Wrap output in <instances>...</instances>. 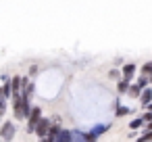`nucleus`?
<instances>
[{
    "instance_id": "f257e3e1",
    "label": "nucleus",
    "mask_w": 152,
    "mask_h": 142,
    "mask_svg": "<svg viewBox=\"0 0 152 142\" xmlns=\"http://www.w3.org/2000/svg\"><path fill=\"white\" fill-rule=\"evenodd\" d=\"M42 117V107H31V111H29V115H27V127H25V132L27 134H34V129H36V123H38V119Z\"/></svg>"
},
{
    "instance_id": "f03ea898",
    "label": "nucleus",
    "mask_w": 152,
    "mask_h": 142,
    "mask_svg": "<svg viewBox=\"0 0 152 142\" xmlns=\"http://www.w3.org/2000/svg\"><path fill=\"white\" fill-rule=\"evenodd\" d=\"M50 119L48 117H40L38 119V123H36V129H34V134L38 136V138H46L48 136V129H50Z\"/></svg>"
},
{
    "instance_id": "7ed1b4c3",
    "label": "nucleus",
    "mask_w": 152,
    "mask_h": 142,
    "mask_svg": "<svg viewBox=\"0 0 152 142\" xmlns=\"http://www.w3.org/2000/svg\"><path fill=\"white\" fill-rule=\"evenodd\" d=\"M0 138L2 140H13L15 138V123L13 121H2V125H0Z\"/></svg>"
},
{
    "instance_id": "20e7f679",
    "label": "nucleus",
    "mask_w": 152,
    "mask_h": 142,
    "mask_svg": "<svg viewBox=\"0 0 152 142\" xmlns=\"http://www.w3.org/2000/svg\"><path fill=\"white\" fill-rule=\"evenodd\" d=\"M135 63H125V65H121V77H125V79H133V75H135Z\"/></svg>"
},
{
    "instance_id": "39448f33",
    "label": "nucleus",
    "mask_w": 152,
    "mask_h": 142,
    "mask_svg": "<svg viewBox=\"0 0 152 142\" xmlns=\"http://www.w3.org/2000/svg\"><path fill=\"white\" fill-rule=\"evenodd\" d=\"M137 98H140V104L146 109V104H148V102H152V88H148V86H146V88L140 92V96H137Z\"/></svg>"
},
{
    "instance_id": "423d86ee",
    "label": "nucleus",
    "mask_w": 152,
    "mask_h": 142,
    "mask_svg": "<svg viewBox=\"0 0 152 142\" xmlns=\"http://www.w3.org/2000/svg\"><path fill=\"white\" fill-rule=\"evenodd\" d=\"M67 140H73V132H69L67 127H61L56 138H54V142H67Z\"/></svg>"
},
{
    "instance_id": "0eeeda50",
    "label": "nucleus",
    "mask_w": 152,
    "mask_h": 142,
    "mask_svg": "<svg viewBox=\"0 0 152 142\" xmlns=\"http://www.w3.org/2000/svg\"><path fill=\"white\" fill-rule=\"evenodd\" d=\"M9 82H11V96L13 94H19L21 92V75H13Z\"/></svg>"
},
{
    "instance_id": "6e6552de",
    "label": "nucleus",
    "mask_w": 152,
    "mask_h": 142,
    "mask_svg": "<svg viewBox=\"0 0 152 142\" xmlns=\"http://www.w3.org/2000/svg\"><path fill=\"white\" fill-rule=\"evenodd\" d=\"M129 84H131L129 79L119 77V79H117V92H119V94H125V92H127V88H129Z\"/></svg>"
},
{
    "instance_id": "1a4fd4ad",
    "label": "nucleus",
    "mask_w": 152,
    "mask_h": 142,
    "mask_svg": "<svg viewBox=\"0 0 152 142\" xmlns=\"http://www.w3.org/2000/svg\"><path fill=\"white\" fill-rule=\"evenodd\" d=\"M140 92H142V88H140L137 84H129V88H127V92H125V94H127L129 98H137V96H140Z\"/></svg>"
},
{
    "instance_id": "9d476101",
    "label": "nucleus",
    "mask_w": 152,
    "mask_h": 142,
    "mask_svg": "<svg viewBox=\"0 0 152 142\" xmlns=\"http://www.w3.org/2000/svg\"><path fill=\"white\" fill-rule=\"evenodd\" d=\"M133 111L129 109V107H123V104H117V109H115V117H125V115H131Z\"/></svg>"
},
{
    "instance_id": "9b49d317",
    "label": "nucleus",
    "mask_w": 152,
    "mask_h": 142,
    "mask_svg": "<svg viewBox=\"0 0 152 142\" xmlns=\"http://www.w3.org/2000/svg\"><path fill=\"white\" fill-rule=\"evenodd\" d=\"M11 96V82H2L0 86V98H9Z\"/></svg>"
},
{
    "instance_id": "f8f14e48",
    "label": "nucleus",
    "mask_w": 152,
    "mask_h": 142,
    "mask_svg": "<svg viewBox=\"0 0 152 142\" xmlns=\"http://www.w3.org/2000/svg\"><path fill=\"white\" fill-rule=\"evenodd\" d=\"M129 127H131L133 132H135V129H142V127H144V119H142V117H135V119H131Z\"/></svg>"
},
{
    "instance_id": "ddd939ff",
    "label": "nucleus",
    "mask_w": 152,
    "mask_h": 142,
    "mask_svg": "<svg viewBox=\"0 0 152 142\" xmlns=\"http://www.w3.org/2000/svg\"><path fill=\"white\" fill-rule=\"evenodd\" d=\"M135 84H137V86H140V88L144 90V88H146V86L150 84V82H148V75H144V73H142V75L137 77V82H135Z\"/></svg>"
},
{
    "instance_id": "4468645a",
    "label": "nucleus",
    "mask_w": 152,
    "mask_h": 142,
    "mask_svg": "<svg viewBox=\"0 0 152 142\" xmlns=\"http://www.w3.org/2000/svg\"><path fill=\"white\" fill-rule=\"evenodd\" d=\"M140 71H142L144 75H150V73H152V61H146V63L142 65V69H140Z\"/></svg>"
},
{
    "instance_id": "2eb2a0df",
    "label": "nucleus",
    "mask_w": 152,
    "mask_h": 142,
    "mask_svg": "<svg viewBox=\"0 0 152 142\" xmlns=\"http://www.w3.org/2000/svg\"><path fill=\"white\" fill-rule=\"evenodd\" d=\"M108 77H110V79H119V77H121V69H117V67L110 69V71H108Z\"/></svg>"
},
{
    "instance_id": "dca6fc26",
    "label": "nucleus",
    "mask_w": 152,
    "mask_h": 142,
    "mask_svg": "<svg viewBox=\"0 0 152 142\" xmlns=\"http://www.w3.org/2000/svg\"><path fill=\"white\" fill-rule=\"evenodd\" d=\"M140 140H152V129H144V134L140 136Z\"/></svg>"
},
{
    "instance_id": "f3484780",
    "label": "nucleus",
    "mask_w": 152,
    "mask_h": 142,
    "mask_svg": "<svg viewBox=\"0 0 152 142\" xmlns=\"http://www.w3.org/2000/svg\"><path fill=\"white\" fill-rule=\"evenodd\" d=\"M7 113V98H0V115Z\"/></svg>"
},
{
    "instance_id": "a211bd4d",
    "label": "nucleus",
    "mask_w": 152,
    "mask_h": 142,
    "mask_svg": "<svg viewBox=\"0 0 152 142\" xmlns=\"http://www.w3.org/2000/svg\"><path fill=\"white\" fill-rule=\"evenodd\" d=\"M38 73H40V67H38V65H31V67H29V75L34 77V75H38Z\"/></svg>"
},
{
    "instance_id": "6ab92c4d",
    "label": "nucleus",
    "mask_w": 152,
    "mask_h": 142,
    "mask_svg": "<svg viewBox=\"0 0 152 142\" xmlns=\"http://www.w3.org/2000/svg\"><path fill=\"white\" fill-rule=\"evenodd\" d=\"M0 140H2V138H0Z\"/></svg>"
}]
</instances>
